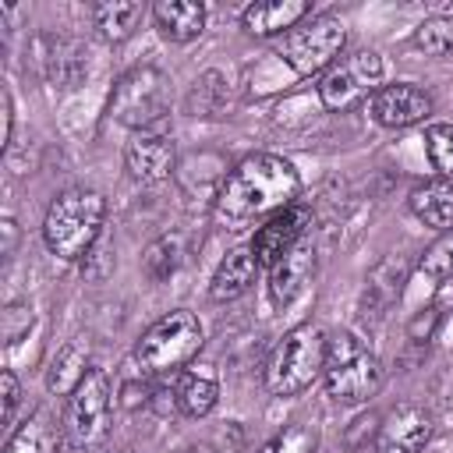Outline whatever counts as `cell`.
I'll return each instance as SVG.
<instances>
[{
	"label": "cell",
	"instance_id": "6da1fadb",
	"mask_svg": "<svg viewBox=\"0 0 453 453\" xmlns=\"http://www.w3.org/2000/svg\"><path fill=\"white\" fill-rule=\"evenodd\" d=\"M301 195V173L290 159L273 152L244 156L216 191V219L237 230L255 216H276Z\"/></svg>",
	"mask_w": 453,
	"mask_h": 453
},
{
	"label": "cell",
	"instance_id": "7a4b0ae2",
	"mask_svg": "<svg viewBox=\"0 0 453 453\" xmlns=\"http://www.w3.org/2000/svg\"><path fill=\"white\" fill-rule=\"evenodd\" d=\"M106 198L96 188H67L60 191L42 219L46 248L64 262H85V255L103 237Z\"/></svg>",
	"mask_w": 453,
	"mask_h": 453
},
{
	"label": "cell",
	"instance_id": "3957f363",
	"mask_svg": "<svg viewBox=\"0 0 453 453\" xmlns=\"http://www.w3.org/2000/svg\"><path fill=\"white\" fill-rule=\"evenodd\" d=\"M326 357H329V336L311 322L294 326L290 333H283V340L276 343L265 365V389L273 396L304 393L326 372Z\"/></svg>",
	"mask_w": 453,
	"mask_h": 453
},
{
	"label": "cell",
	"instance_id": "277c9868",
	"mask_svg": "<svg viewBox=\"0 0 453 453\" xmlns=\"http://www.w3.org/2000/svg\"><path fill=\"white\" fill-rule=\"evenodd\" d=\"M202 322L198 315L177 308L166 311L163 319H156L134 343V357L145 372L152 375H177L198 350H202Z\"/></svg>",
	"mask_w": 453,
	"mask_h": 453
},
{
	"label": "cell",
	"instance_id": "5b68a950",
	"mask_svg": "<svg viewBox=\"0 0 453 453\" xmlns=\"http://www.w3.org/2000/svg\"><path fill=\"white\" fill-rule=\"evenodd\" d=\"M326 393L336 403H365L382 389V365L372 350H365L350 333L329 340V357H326Z\"/></svg>",
	"mask_w": 453,
	"mask_h": 453
},
{
	"label": "cell",
	"instance_id": "8992f818",
	"mask_svg": "<svg viewBox=\"0 0 453 453\" xmlns=\"http://www.w3.org/2000/svg\"><path fill=\"white\" fill-rule=\"evenodd\" d=\"M166 78L156 67H134L127 71L110 96V113L117 124L138 131H156L166 117Z\"/></svg>",
	"mask_w": 453,
	"mask_h": 453
},
{
	"label": "cell",
	"instance_id": "52a82bcc",
	"mask_svg": "<svg viewBox=\"0 0 453 453\" xmlns=\"http://www.w3.org/2000/svg\"><path fill=\"white\" fill-rule=\"evenodd\" d=\"M343 46H347L343 21L333 14H315V18L301 21L294 32H287L280 57L294 67V74L311 78V74L333 67V60L343 53Z\"/></svg>",
	"mask_w": 453,
	"mask_h": 453
},
{
	"label": "cell",
	"instance_id": "ba28073f",
	"mask_svg": "<svg viewBox=\"0 0 453 453\" xmlns=\"http://www.w3.org/2000/svg\"><path fill=\"white\" fill-rule=\"evenodd\" d=\"M110 407H113V389H110V375L106 368H88V375L81 379V386L71 393V407H67V439L71 446L92 453L96 446L106 442L110 432Z\"/></svg>",
	"mask_w": 453,
	"mask_h": 453
},
{
	"label": "cell",
	"instance_id": "9c48e42d",
	"mask_svg": "<svg viewBox=\"0 0 453 453\" xmlns=\"http://www.w3.org/2000/svg\"><path fill=\"white\" fill-rule=\"evenodd\" d=\"M382 57L375 50H357L350 57H343L340 64H333L319 85L322 106L326 110H350L361 99H372L382 88Z\"/></svg>",
	"mask_w": 453,
	"mask_h": 453
},
{
	"label": "cell",
	"instance_id": "30bf717a",
	"mask_svg": "<svg viewBox=\"0 0 453 453\" xmlns=\"http://www.w3.org/2000/svg\"><path fill=\"white\" fill-rule=\"evenodd\" d=\"M311 230V209L308 205H301V202H294V205H287V209H280L276 216H269L258 230H255V237H251V255H255V262L258 265H276L304 234Z\"/></svg>",
	"mask_w": 453,
	"mask_h": 453
},
{
	"label": "cell",
	"instance_id": "8fae6325",
	"mask_svg": "<svg viewBox=\"0 0 453 453\" xmlns=\"http://www.w3.org/2000/svg\"><path fill=\"white\" fill-rule=\"evenodd\" d=\"M368 110L382 127H411L432 113V96L414 81H393L368 99Z\"/></svg>",
	"mask_w": 453,
	"mask_h": 453
},
{
	"label": "cell",
	"instance_id": "7c38bea8",
	"mask_svg": "<svg viewBox=\"0 0 453 453\" xmlns=\"http://www.w3.org/2000/svg\"><path fill=\"white\" fill-rule=\"evenodd\" d=\"M124 166L138 184H159L177 166V145L163 131H138L124 149Z\"/></svg>",
	"mask_w": 453,
	"mask_h": 453
},
{
	"label": "cell",
	"instance_id": "4fadbf2b",
	"mask_svg": "<svg viewBox=\"0 0 453 453\" xmlns=\"http://www.w3.org/2000/svg\"><path fill=\"white\" fill-rule=\"evenodd\" d=\"M311 273H315V241H311V230L269 269V297L273 304H290L294 297H301V290L311 283Z\"/></svg>",
	"mask_w": 453,
	"mask_h": 453
},
{
	"label": "cell",
	"instance_id": "5bb4252c",
	"mask_svg": "<svg viewBox=\"0 0 453 453\" xmlns=\"http://www.w3.org/2000/svg\"><path fill=\"white\" fill-rule=\"evenodd\" d=\"M428 435H432L428 411H421L414 403H403L379 428V453H421Z\"/></svg>",
	"mask_w": 453,
	"mask_h": 453
},
{
	"label": "cell",
	"instance_id": "9a60e30c",
	"mask_svg": "<svg viewBox=\"0 0 453 453\" xmlns=\"http://www.w3.org/2000/svg\"><path fill=\"white\" fill-rule=\"evenodd\" d=\"M311 14V4L308 0H258V4H248L244 14H241V25L248 35H258V39H269V35H280V32H294L304 18Z\"/></svg>",
	"mask_w": 453,
	"mask_h": 453
},
{
	"label": "cell",
	"instance_id": "2e32d148",
	"mask_svg": "<svg viewBox=\"0 0 453 453\" xmlns=\"http://www.w3.org/2000/svg\"><path fill=\"white\" fill-rule=\"evenodd\" d=\"M152 18L170 42H191L205 28V7L198 0H159L152 4Z\"/></svg>",
	"mask_w": 453,
	"mask_h": 453
},
{
	"label": "cell",
	"instance_id": "e0dca14e",
	"mask_svg": "<svg viewBox=\"0 0 453 453\" xmlns=\"http://www.w3.org/2000/svg\"><path fill=\"white\" fill-rule=\"evenodd\" d=\"M88 368H92L88 365V340L85 336H74L50 361V368H46V389L57 393V396H71L81 386V379L88 375Z\"/></svg>",
	"mask_w": 453,
	"mask_h": 453
},
{
	"label": "cell",
	"instance_id": "ac0fdd59",
	"mask_svg": "<svg viewBox=\"0 0 453 453\" xmlns=\"http://www.w3.org/2000/svg\"><path fill=\"white\" fill-rule=\"evenodd\" d=\"M60 421L50 411H35L7 435L4 453H60Z\"/></svg>",
	"mask_w": 453,
	"mask_h": 453
},
{
	"label": "cell",
	"instance_id": "d6986e66",
	"mask_svg": "<svg viewBox=\"0 0 453 453\" xmlns=\"http://www.w3.org/2000/svg\"><path fill=\"white\" fill-rule=\"evenodd\" d=\"M255 273H258V262L251 255V248H234L223 255L212 283H209V297L212 301H234L241 297L251 283H255Z\"/></svg>",
	"mask_w": 453,
	"mask_h": 453
},
{
	"label": "cell",
	"instance_id": "ffe728a7",
	"mask_svg": "<svg viewBox=\"0 0 453 453\" xmlns=\"http://www.w3.org/2000/svg\"><path fill=\"white\" fill-rule=\"evenodd\" d=\"M407 205H411V212L421 223H428V226H435L442 234L453 230V184L449 180H425V184H418L411 191Z\"/></svg>",
	"mask_w": 453,
	"mask_h": 453
},
{
	"label": "cell",
	"instance_id": "44dd1931",
	"mask_svg": "<svg viewBox=\"0 0 453 453\" xmlns=\"http://www.w3.org/2000/svg\"><path fill=\"white\" fill-rule=\"evenodd\" d=\"M142 14H145V7L138 0H106V4L92 7V21L106 42H124L138 28Z\"/></svg>",
	"mask_w": 453,
	"mask_h": 453
},
{
	"label": "cell",
	"instance_id": "7402d4cb",
	"mask_svg": "<svg viewBox=\"0 0 453 453\" xmlns=\"http://www.w3.org/2000/svg\"><path fill=\"white\" fill-rule=\"evenodd\" d=\"M219 400V386L209 375H180L177 379V411L188 418H205Z\"/></svg>",
	"mask_w": 453,
	"mask_h": 453
},
{
	"label": "cell",
	"instance_id": "603a6c76",
	"mask_svg": "<svg viewBox=\"0 0 453 453\" xmlns=\"http://www.w3.org/2000/svg\"><path fill=\"white\" fill-rule=\"evenodd\" d=\"M177 265H180V234H163V237H156V241L145 248V255H142V269H145V276L156 280V283L170 280V276L177 273Z\"/></svg>",
	"mask_w": 453,
	"mask_h": 453
},
{
	"label": "cell",
	"instance_id": "cb8c5ba5",
	"mask_svg": "<svg viewBox=\"0 0 453 453\" xmlns=\"http://www.w3.org/2000/svg\"><path fill=\"white\" fill-rule=\"evenodd\" d=\"M319 449V432L308 421H290L283 432H276L258 453H315Z\"/></svg>",
	"mask_w": 453,
	"mask_h": 453
},
{
	"label": "cell",
	"instance_id": "d4e9b609",
	"mask_svg": "<svg viewBox=\"0 0 453 453\" xmlns=\"http://www.w3.org/2000/svg\"><path fill=\"white\" fill-rule=\"evenodd\" d=\"M425 152H428L432 166L442 173V180L453 184V124L449 120L425 127Z\"/></svg>",
	"mask_w": 453,
	"mask_h": 453
},
{
	"label": "cell",
	"instance_id": "484cf974",
	"mask_svg": "<svg viewBox=\"0 0 453 453\" xmlns=\"http://www.w3.org/2000/svg\"><path fill=\"white\" fill-rule=\"evenodd\" d=\"M414 42L432 53V57H446L453 53V14H435V18H425L414 32Z\"/></svg>",
	"mask_w": 453,
	"mask_h": 453
},
{
	"label": "cell",
	"instance_id": "4316f807",
	"mask_svg": "<svg viewBox=\"0 0 453 453\" xmlns=\"http://www.w3.org/2000/svg\"><path fill=\"white\" fill-rule=\"evenodd\" d=\"M223 99H226L223 78H219L216 71H209V74H202V78L195 81V88H191V96H188V106H191L195 117H216V113L223 110Z\"/></svg>",
	"mask_w": 453,
	"mask_h": 453
},
{
	"label": "cell",
	"instance_id": "83f0119b",
	"mask_svg": "<svg viewBox=\"0 0 453 453\" xmlns=\"http://www.w3.org/2000/svg\"><path fill=\"white\" fill-rule=\"evenodd\" d=\"M421 269H425L428 276H435V280H449V276H453V230L425 251Z\"/></svg>",
	"mask_w": 453,
	"mask_h": 453
},
{
	"label": "cell",
	"instance_id": "f1b7e54d",
	"mask_svg": "<svg viewBox=\"0 0 453 453\" xmlns=\"http://www.w3.org/2000/svg\"><path fill=\"white\" fill-rule=\"evenodd\" d=\"M81 269H85V276H88V280H103V276L113 269V255H110V248H106V237H99V241H96V248L85 255Z\"/></svg>",
	"mask_w": 453,
	"mask_h": 453
},
{
	"label": "cell",
	"instance_id": "f546056e",
	"mask_svg": "<svg viewBox=\"0 0 453 453\" xmlns=\"http://www.w3.org/2000/svg\"><path fill=\"white\" fill-rule=\"evenodd\" d=\"M0 400H4V425L11 428L14 411H18V400H21V386H18V375L11 368L0 372Z\"/></svg>",
	"mask_w": 453,
	"mask_h": 453
},
{
	"label": "cell",
	"instance_id": "4dcf8cb0",
	"mask_svg": "<svg viewBox=\"0 0 453 453\" xmlns=\"http://www.w3.org/2000/svg\"><path fill=\"white\" fill-rule=\"evenodd\" d=\"M0 113H4V145H11V127H14V106H11V92L0 88Z\"/></svg>",
	"mask_w": 453,
	"mask_h": 453
},
{
	"label": "cell",
	"instance_id": "1f68e13d",
	"mask_svg": "<svg viewBox=\"0 0 453 453\" xmlns=\"http://www.w3.org/2000/svg\"><path fill=\"white\" fill-rule=\"evenodd\" d=\"M0 230H4V255L11 258L14 255V244H18V223L14 219H4Z\"/></svg>",
	"mask_w": 453,
	"mask_h": 453
}]
</instances>
